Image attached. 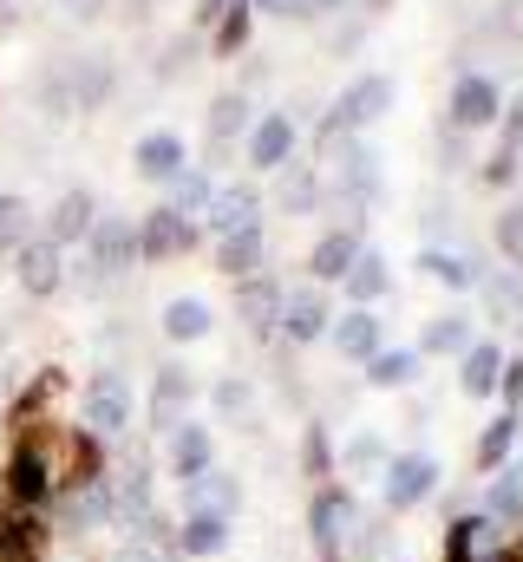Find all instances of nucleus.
Here are the masks:
<instances>
[{
    "label": "nucleus",
    "mask_w": 523,
    "mask_h": 562,
    "mask_svg": "<svg viewBox=\"0 0 523 562\" xmlns=\"http://www.w3.org/2000/svg\"><path fill=\"white\" fill-rule=\"evenodd\" d=\"M392 112V79L387 72H367V79H354L347 92H341V105L327 112V125H321V138H341V132H360V125H374V119H387Z\"/></svg>",
    "instance_id": "f257e3e1"
},
{
    "label": "nucleus",
    "mask_w": 523,
    "mask_h": 562,
    "mask_svg": "<svg viewBox=\"0 0 523 562\" xmlns=\"http://www.w3.org/2000/svg\"><path fill=\"white\" fill-rule=\"evenodd\" d=\"M86 425L99 431V438H119L131 425V386H125V373H92V386H86Z\"/></svg>",
    "instance_id": "f03ea898"
},
{
    "label": "nucleus",
    "mask_w": 523,
    "mask_h": 562,
    "mask_svg": "<svg viewBox=\"0 0 523 562\" xmlns=\"http://www.w3.org/2000/svg\"><path fill=\"white\" fill-rule=\"evenodd\" d=\"M380 477H387V504L392 510H412V504H425V497L438 491V458L405 451V458H392Z\"/></svg>",
    "instance_id": "7ed1b4c3"
},
{
    "label": "nucleus",
    "mask_w": 523,
    "mask_h": 562,
    "mask_svg": "<svg viewBox=\"0 0 523 562\" xmlns=\"http://www.w3.org/2000/svg\"><path fill=\"white\" fill-rule=\"evenodd\" d=\"M86 243H92V262L105 276H131L137 269V229H131V216H99L86 229Z\"/></svg>",
    "instance_id": "20e7f679"
},
{
    "label": "nucleus",
    "mask_w": 523,
    "mask_h": 562,
    "mask_svg": "<svg viewBox=\"0 0 523 562\" xmlns=\"http://www.w3.org/2000/svg\"><path fill=\"white\" fill-rule=\"evenodd\" d=\"M354 524H360V504H354L347 491H334V484H327V491L314 497V510H308V530H314L321 550H341V543L354 537Z\"/></svg>",
    "instance_id": "39448f33"
},
{
    "label": "nucleus",
    "mask_w": 523,
    "mask_h": 562,
    "mask_svg": "<svg viewBox=\"0 0 523 562\" xmlns=\"http://www.w3.org/2000/svg\"><path fill=\"white\" fill-rule=\"evenodd\" d=\"M498 119V86L485 79V72H465L458 86H452V125L458 132H485Z\"/></svg>",
    "instance_id": "423d86ee"
},
{
    "label": "nucleus",
    "mask_w": 523,
    "mask_h": 562,
    "mask_svg": "<svg viewBox=\"0 0 523 562\" xmlns=\"http://www.w3.org/2000/svg\"><path fill=\"white\" fill-rule=\"evenodd\" d=\"M275 327H288V340H321L334 327V307H327L321 288H301V294H281V321Z\"/></svg>",
    "instance_id": "0eeeda50"
},
{
    "label": "nucleus",
    "mask_w": 523,
    "mask_h": 562,
    "mask_svg": "<svg viewBox=\"0 0 523 562\" xmlns=\"http://www.w3.org/2000/svg\"><path fill=\"white\" fill-rule=\"evenodd\" d=\"M190 243H197V229H190L183 210H151L144 229H137V256H183Z\"/></svg>",
    "instance_id": "6e6552de"
},
{
    "label": "nucleus",
    "mask_w": 523,
    "mask_h": 562,
    "mask_svg": "<svg viewBox=\"0 0 523 562\" xmlns=\"http://www.w3.org/2000/svg\"><path fill=\"white\" fill-rule=\"evenodd\" d=\"M131 164H137V177H151V183H177V177H183V138H177V132H144L137 150H131Z\"/></svg>",
    "instance_id": "1a4fd4ad"
},
{
    "label": "nucleus",
    "mask_w": 523,
    "mask_h": 562,
    "mask_svg": "<svg viewBox=\"0 0 523 562\" xmlns=\"http://www.w3.org/2000/svg\"><path fill=\"white\" fill-rule=\"evenodd\" d=\"M203 223H210V236L223 243V236H236V229L262 223V203L249 196V190H210V203H203Z\"/></svg>",
    "instance_id": "9d476101"
},
{
    "label": "nucleus",
    "mask_w": 523,
    "mask_h": 562,
    "mask_svg": "<svg viewBox=\"0 0 523 562\" xmlns=\"http://www.w3.org/2000/svg\"><path fill=\"white\" fill-rule=\"evenodd\" d=\"M7 491H13L20 504L53 497V464L40 458V445H20V451H13V464H7Z\"/></svg>",
    "instance_id": "9b49d317"
},
{
    "label": "nucleus",
    "mask_w": 523,
    "mask_h": 562,
    "mask_svg": "<svg viewBox=\"0 0 523 562\" xmlns=\"http://www.w3.org/2000/svg\"><path fill=\"white\" fill-rule=\"evenodd\" d=\"M183 497H190V510L230 517V510L243 504V484H236L230 471H197V477H183Z\"/></svg>",
    "instance_id": "f8f14e48"
},
{
    "label": "nucleus",
    "mask_w": 523,
    "mask_h": 562,
    "mask_svg": "<svg viewBox=\"0 0 523 562\" xmlns=\"http://www.w3.org/2000/svg\"><path fill=\"white\" fill-rule=\"evenodd\" d=\"M92 223H99V216H92V190H66V196L53 203V216H46V243H53V249H59V243H79Z\"/></svg>",
    "instance_id": "ddd939ff"
},
{
    "label": "nucleus",
    "mask_w": 523,
    "mask_h": 562,
    "mask_svg": "<svg viewBox=\"0 0 523 562\" xmlns=\"http://www.w3.org/2000/svg\"><path fill=\"white\" fill-rule=\"evenodd\" d=\"M498 373H504V353H498L491 340H471V347L458 353V386H465L471 400H485V393H498Z\"/></svg>",
    "instance_id": "4468645a"
},
{
    "label": "nucleus",
    "mask_w": 523,
    "mask_h": 562,
    "mask_svg": "<svg viewBox=\"0 0 523 562\" xmlns=\"http://www.w3.org/2000/svg\"><path fill=\"white\" fill-rule=\"evenodd\" d=\"M334 347L367 367V360L380 353V314H374V307H354L347 321H334Z\"/></svg>",
    "instance_id": "2eb2a0df"
},
{
    "label": "nucleus",
    "mask_w": 523,
    "mask_h": 562,
    "mask_svg": "<svg viewBox=\"0 0 523 562\" xmlns=\"http://www.w3.org/2000/svg\"><path fill=\"white\" fill-rule=\"evenodd\" d=\"M288 150H294V125H288L281 112H268L256 132H249V164H256V170H281Z\"/></svg>",
    "instance_id": "dca6fc26"
},
{
    "label": "nucleus",
    "mask_w": 523,
    "mask_h": 562,
    "mask_svg": "<svg viewBox=\"0 0 523 562\" xmlns=\"http://www.w3.org/2000/svg\"><path fill=\"white\" fill-rule=\"evenodd\" d=\"M190 393H197V386H190V373H183V367H164V373H157V386H151V419H157V431L183 425L177 413L190 406Z\"/></svg>",
    "instance_id": "f3484780"
},
{
    "label": "nucleus",
    "mask_w": 523,
    "mask_h": 562,
    "mask_svg": "<svg viewBox=\"0 0 523 562\" xmlns=\"http://www.w3.org/2000/svg\"><path fill=\"white\" fill-rule=\"evenodd\" d=\"M170 471L177 477H197V471H210V425H170Z\"/></svg>",
    "instance_id": "a211bd4d"
},
{
    "label": "nucleus",
    "mask_w": 523,
    "mask_h": 562,
    "mask_svg": "<svg viewBox=\"0 0 523 562\" xmlns=\"http://www.w3.org/2000/svg\"><path fill=\"white\" fill-rule=\"evenodd\" d=\"M236 307H243V321H249L256 334H268V327L281 321V288H275L268 276H262V281L243 276V288H236Z\"/></svg>",
    "instance_id": "6ab92c4d"
},
{
    "label": "nucleus",
    "mask_w": 523,
    "mask_h": 562,
    "mask_svg": "<svg viewBox=\"0 0 523 562\" xmlns=\"http://www.w3.org/2000/svg\"><path fill=\"white\" fill-rule=\"evenodd\" d=\"M20 288L26 294H53L59 288V249L40 236V243H20Z\"/></svg>",
    "instance_id": "aec40b11"
},
{
    "label": "nucleus",
    "mask_w": 523,
    "mask_h": 562,
    "mask_svg": "<svg viewBox=\"0 0 523 562\" xmlns=\"http://www.w3.org/2000/svg\"><path fill=\"white\" fill-rule=\"evenodd\" d=\"M256 262H262V223H249V229H236V236H223L216 243V269L223 276H256Z\"/></svg>",
    "instance_id": "412c9836"
},
{
    "label": "nucleus",
    "mask_w": 523,
    "mask_h": 562,
    "mask_svg": "<svg viewBox=\"0 0 523 562\" xmlns=\"http://www.w3.org/2000/svg\"><path fill=\"white\" fill-rule=\"evenodd\" d=\"M354 256H360V243H354L347 229H334V236H321V243H314L308 269H314V281H341L347 269H354Z\"/></svg>",
    "instance_id": "4be33fe9"
},
{
    "label": "nucleus",
    "mask_w": 523,
    "mask_h": 562,
    "mask_svg": "<svg viewBox=\"0 0 523 562\" xmlns=\"http://www.w3.org/2000/svg\"><path fill=\"white\" fill-rule=\"evenodd\" d=\"M341 281H347V294H354V307H374V301H380V294L392 288L387 262H380L374 249H367V256H354V269H347Z\"/></svg>",
    "instance_id": "5701e85b"
},
{
    "label": "nucleus",
    "mask_w": 523,
    "mask_h": 562,
    "mask_svg": "<svg viewBox=\"0 0 523 562\" xmlns=\"http://www.w3.org/2000/svg\"><path fill=\"white\" fill-rule=\"evenodd\" d=\"M164 334H170V340H203V334H210V301L177 294V301L164 307Z\"/></svg>",
    "instance_id": "b1692460"
},
{
    "label": "nucleus",
    "mask_w": 523,
    "mask_h": 562,
    "mask_svg": "<svg viewBox=\"0 0 523 562\" xmlns=\"http://www.w3.org/2000/svg\"><path fill=\"white\" fill-rule=\"evenodd\" d=\"M183 550H190V557H223V550H230V517L190 510V524H183Z\"/></svg>",
    "instance_id": "393cba45"
},
{
    "label": "nucleus",
    "mask_w": 523,
    "mask_h": 562,
    "mask_svg": "<svg viewBox=\"0 0 523 562\" xmlns=\"http://www.w3.org/2000/svg\"><path fill=\"white\" fill-rule=\"evenodd\" d=\"M419 269H425L432 281H445V288H478V281H485L478 262H465V256H452V249H425Z\"/></svg>",
    "instance_id": "a878e982"
},
{
    "label": "nucleus",
    "mask_w": 523,
    "mask_h": 562,
    "mask_svg": "<svg viewBox=\"0 0 523 562\" xmlns=\"http://www.w3.org/2000/svg\"><path fill=\"white\" fill-rule=\"evenodd\" d=\"M465 347H471V321L465 314H438L425 327V340H419V353H465Z\"/></svg>",
    "instance_id": "bb28decb"
},
{
    "label": "nucleus",
    "mask_w": 523,
    "mask_h": 562,
    "mask_svg": "<svg viewBox=\"0 0 523 562\" xmlns=\"http://www.w3.org/2000/svg\"><path fill=\"white\" fill-rule=\"evenodd\" d=\"M347 471H360V477H380L392 464V451H387V438L380 431H354V445H347V458H341Z\"/></svg>",
    "instance_id": "cd10ccee"
},
{
    "label": "nucleus",
    "mask_w": 523,
    "mask_h": 562,
    "mask_svg": "<svg viewBox=\"0 0 523 562\" xmlns=\"http://www.w3.org/2000/svg\"><path fill=\"white\" fill-rule=\"evenodd\" d=\"M491 517H504V524H523V464H511V471L491 484Z\"/></svg>",
    "instance_id": "c85d7f7f"
},
{
    "label": "nucleus",
    "mask_w": 523,
    "mask_h": 562,
    "mask_svg": "<svg viewBox=\"0 0 523 562\" xmlns=\"http://www.w3.org/2000/svg\"><path fill=\"white\" fill-rule=\"evenodd\" d=\"M249 125V99L243 92H223L216 105H210V138H236Z\"/></svg>",
    "instance_id": "c756f323"
},
{
    "label": "nucleus",
    "mask_w": 523,
    "mask_h": 562,
    "mask_svg": "<svg viewBox=\"0 0 523 562\" xmlns=\"http://www.w3.org/2000/svg\"><path fill=\"white\" fill-rule=\"evenodd\" d=\"M249 13H256L249 0H230V7L216 13V20H223V26H216V53H243V40H249Z\"/></svg>",
    "instance_id": "7c9ffc66"
},
{
    "label": "nucleus",
    "mask_w": 523,
    "mask_h": 562,
    "mask_svg": "<svg viewBox=\"0 0 523 562\" xmlns=\"http://www.w3.org/2000/svg\"><path fill=\"white\" fill-rule=\"evenodd\" d=\"M412 373H419V353H374L367 360V380L374 386H405Z\"/></svg>",
    "instance_id": "2f4dec72"
},
{
    "label": "nucleus",
    "mask_w": 523,
    "mask_h": 562,
    "mask_svg": "<svg viewBox=\"0 0 523 562\" xmlns=\"http://www.w3.org/2000/svg\"><path fill=\"white\" fill-rule=\"evenodd\" d=\"M301 464H308V477H334V445H327V425H308V438H301Z\"/></svg>",
    "instance_id": "473e14b6"
},
{
    "label": "nucleus",
    "mask_w": 523,
    "mask_h": 562,
    "mask_svg": "<svg viewBox=\"0 0 523 562\" xmlns=\"http://www.w3.org/2000/svg\"><path fill=\"white\" fill-rule=\"evenodd\" d=\"M26 223H33V210H26V196H0V249H20V236H26Z\"/></svg>",
    "instance_id": "72a5a7b5"
},
{
    "label": "nucleus",
    "mask_w": 523,
    "mask_h": 562,
    "mask_svg": "<svg viewBox=\"0 0 523 562\" xmlns=\"http://www.w3.org/2000/svg\"><path fill=\"white\" fill-rule=\"evenodd\" d=\"M498 249H504L511 269H523V203H511V210L498 216Z\"/></svg>",
    "instance_id": "f704fd0d"
},
{
    "label": "nucleus",
    "mask_w": 523,
    "mask_h": 562,
    "mask_svg": "<svg viewBox=\"0 0 523 562\" xmlns=\"http://www.w3.org/2000/svg\"><path fill=\"white\" fill-rule=\"evenodd\" d=\"M511 438H518V419H498L485 431V445H478V464H498V458L511 451Z\"/></svg>",
    "instance_id": "c9c22d12"
},
{
    "label": "nucleus",
    "mask_w": 523,
    "mask_h": 562,
    "mask_svg": "<svg viewBox=\"0 0 523 562\" xmlns=\"http://www.w3.org/2000/svg\"><path fill=\"white\" fill-rule=\"evenodd\" d=\"M197 203H210V177H197V170H183V177H177V203H170V210H183V216H190Z\"/></svg>",
    "instance_id": "e433bc0d"
},
{
    "label": "nucleus",
    "mask_w": 523,
    "mask_h": 562,
    "mask_svg": "<svg viewBox=\"0 0 523 562\" xmlns=\"http://www.w3.org/2000/svg\"><path fill=\"white\" fill-rule=\"evenodd\" d=\"M210 406H216V413H230V419H236V413H249V386H243V380H223V386H216V393H210Z\"/></svg>",
    "instance_id": "4c0bfd02"
},
{
    "label": "nucleus",
    "mask_w": 523,
    "mask_h": 562,
    "mask_svg": "<svg viewBox=\"0 0 523 562\" xmlns=\"http://www.w3.org/2000/svg\"><path fill=\"white\" fill-rule=\"evenodd\" d=\"M498 393H504L511 406H523V360H511V367L498 373Z\"/></svg>",
    "instance_id": "58836bf2"
},
{
    "label": "nucleus",
    "mask_w": 523,
    "mask_h": 562,
    "mask_svg": "<svg viewBox=\"0 0 523 562\" xmlns=\"http://www.w3.org/2000/svg\"><path fill=\"white\" fill-rule=\"evenodd\" d=\"M112 562H157V543H125Z\"/></svg>",
    "instance_id": "ea45409f"
},
{
    "label": "nucleus",
    "mask_w": 523,
    "mask_h": 562,
    "mask_svg": "<svg viewBox=\"0 0 523 562\" xmlns=\"http://www.w3.org/2000/svg\"><path fill=\"white\" fill-rule=\"evenodd\" d=\"M504 144H511V150H518V144H523V99H518V105H511V125H504Z\"/></svg>",
    "instance_id": "a19ab883"
},
{
    "label": "nucleus",
    "mask_w": 523,
    "mask_h": 562,
    "mask_svg": "<svg viewBox=\"0 0 523 562\" xmlns=\"http://www.w3.org/2000/svg\"><path fill=\"white\" fill-rule=\"evenodd\" d=\"M99 7H105V0H66V13H73V20H92Z\"/></svg>",
    "instance_id": "79ce46f5"
},
{
    "label": "nucleus",
    "mask_w": 523,
    "mask_h": 562,
    "mask_svg": "<svg viewBox=\"0 0 523 562\" xmlns=\"http://www.w3.org/2000/svg\"><path fill=\"white\" fill-rule=\"evenodd\" d=\"M223 7H230V0H197V20H203V26H210V20H216V13H223Z\"/></svg>",
    "instance_id": "37998d69"
},
{
    "label": "nucleus",
    "mask_w": 523,
    "mask_h": 562,
    "mask_svg": "<svg viewBox=\"0 0 523 562\" xmlns=\"http://www.w3.org/2000/svg\"><path fill=\"white\" fill-rule=\"evenodd\" d=\"M249 7H268V13H301V0H249Z\"/></svg>",
    "instance_id": "c03bdc74"
},
{
    "label": "nucleus",
    "mask_w": 523,
    "mask_h": 562,
    "mask_svg": "<svg viewBox=\"0 0 523 562\" xmlns=\"http://www.w3.org/2000/svg\"><path fill=\"white\" fill-rule=\"evenodd\" d=\"M7 20H13V13H7V0H0V26H7Z\"/></svg>",
    "instance_id": "a18cd8bd"
}]
</instances>
